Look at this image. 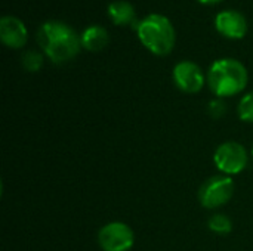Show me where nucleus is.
Segmentation results:
<instances>
[{"instance_id": "1", "label": "nucleus", "mask_w": 253, "mask_h": 251, "mask_svg": "<svg viewBox=\"0 0 253 251\" xmlns=\"http://www.w3.org/2000/svg\"><path fill=\"white\" fill-rule=\"evenodd\" d=\"M37 43L53 64H64L77 56L82 47L80 36L70 25L47 21L37 30Z\"/></svg>"}, {"instance_id": "2", "label": "nucleus", "mask_w": 253, "mask_h": 251, "mask_svg": "<svg viewBox=\"0 0 253 251\" xmlns=\"http://www.w3.org/2000/svg\"><path fill=\"white\" fill-rule=\"evenodd\" d=\"M208 84L218 98H228L243 92L249 81L246 67L233 58L215 61L208 71Z\"/></svg>"}, {"instance_id": "3", "label": "nucleus", "mask_w": 253, "mask_h": 251, "mask_svg": "<svg viewBox=\"0 0 253 251\" xmlns=\"http://www.w3.org/2000/svg\"><path fill=\"white\" fill-rule=\"evenodd\" d=\"M136 33L141 43L154 55H169L175 46L176 34L168 16L160 13H150L136 25Z\"/></svg>"}, {"instance_id": "4", "label": "nucleus", "mask_w": 253, "mask_h": 251, "mask_svg": "<svg viewBox=\"0 0 253 251\" xmlns=\"http://www.w3.org/2000/svg\"><path fill=\"white\" fill-rule=\"evenodd\" d=\"M236 191L234 180L227 175L212 176L203 182L199 191L200 204L205 209L215 210L230 203Z\"/></svg>"}, {"instance_id": "5", "label": "nucleus", "mask_w": 253, "mask_h": 251, "mask_svg": "<svg viewBox=\"0 0 253 251\" xmlns=\"http://www.w3.org/2000/svg\"><path fill=\"white\" fill-rule=\"evenodd\" d=\"M213 161L221 173L227 176L239 175L248 167L249 154L242 143L236 141H228L216 148Z\"/></svg>"}, {"instance_id": "6", "label": "nucleus", "mask_w": 253, "mask_h": 251, "mask_svg": "<svg viewBox=\"0 0 253 251\" xmlns=\"http://www.w3.org/2000/svg\"><path fill=\"white\" fill-rule=\"evenodd\" d=\"M98 244L104 251H129L135 244V234L125 222H110L98 232Z\"/></svg>"}, {"instance_id": "7", "label": "nucleus", "mask_w": 253, "mask_h": 251, "mask_svg": "<svg viewBox=\"0 0 253 251\" xmlns=\"http://www.w3.org/2000/svg\"><path fill=\"white\" fill-rule=\"evenodd\" d=\"M173 81L178 89L185 93H197L205 86V74L202 68L191 61H181L173 67Z\"/></svg>"}, {"instance_id": "8", "label": "nucleus", "mask_w": 253, "mask_h": 251, "mask_svg": "<svg viewBox=\"0 0 253 251\" xmlns=\"http://www.w3.org/2000/svg\"><path fill=\"white\" fill-rule=\"evenodd\" d=\"M215 27L227 38H243L248 33V21L237 10H221L215 18Z\"/></svg>"}, {"instance_id": "9", "label": "nucleus", "mask_w": 253, "mask_h": 251, "mask_svg": "<svg viewBox=\"0 0 253 251\" xmlns=\"http://www.w3.org/2000/svg\"><path fill=\"white\" fill-rule=\"evenodd\" d=\"M28 31L24 22L12 15H4L0 19V40L4 46L19 49L27 43Z\"/></svg>"}, {"instance_id": "10", "label": "nucleus", "mask_w": 253, "mask_h": 251, "mask_svg": "<svg viewBox=\"0 0 253 251\" xmlns=\"http://www.w3.org/2000/svg\"><path fill=\"white\" fill-rule=\"evenodd\" d=\"M80 40H82V46L84 49H87L90 52H99L108 44L110 36H108V31L104 27L90 25L82 33Z\"/></svg>"}, {"instance_id": "11", "label": "nucleus", "mask_w": 253, "mask_h": 251, "mask_svg": "<svg viewBox=\"0 0 253 251\" xmlns=\"http://www.w3.org/2000/svg\"><path fill=\"white\" fill-rule=\"evenodd\" d=\"M108 15L116 25L132 24L136 18L133 6L126 0H116L108 6Z\"/></svg>"}, {"instance_id": "12", "label": "nucleus", "mask_w": 253, "mask_h": 251, "mask_svg": "<svg viewBox=\"0 0 253 251\" xmlns=\"http://www.w3.org/2000/svg\"><path fill=\"white\" fill-rule=\"evenodd\" d=\"M208 226L212 232L218 234V235H227L233 231V222L228 216L222 215V213H218V215H213L209 222H208Z\"/></svg>"}, {"instance_id": "13", "label": "nucleus", "mask_w": 253, "mask_h": 251, "mask_svg": "<svg viewBox=\"0 0 253 251\" xmlns=\"http://www.w3.org/2000/svg\"><path fill=\"white\" fill-rule=\"evenodd\" d=\"M239 117L242 121L253 123V90L246 93L239 102Z\"/></svg>"}, {"instance_id": "14", "label": "nucleus", "mask_w": 253, "mask_h": 251, "mask_svg": "<svg viewBox=\"0 0 253 251\" xmlns=\"http://www.w3.org/2000/svg\"><path fill=\"white\" fill-rule=\"evenodd\" d=\"M22 65L27 71L36 72L43 67V55L36 50H28L22 55Z\"/></svg>"}, {"instance_id": "15", "label": "nucleus", "mask_w": 253, "mask_h": 251, "mask_svg": "<svg viewBox=\"0 0 253 251\" xmlns=\"http://www.w3.org/2000/svg\"><path fill=\"white\" fill-rule=\"evenodd\" d=\"M208 112H209V115H211L212 118H215V120L222 118V117L225 115V112H227V105H225V102L222 101V98H216V99L211 101L209 105H208Z\"/></svg>"}, {"instance_id": "16", "label": "nucleus", "mask_w": 253, "mask_h": 251, "mask_svg": "<svg viewBox=\"0 0 253 251\" xmlns=\"http://www.w3.org/2000/svg\"><path fill=\"white\" fill-rule=\"evenodd\" d=\"M199 1L203 4H213V3H219L221 0H199Z\"/></svg>"}, {"instance_id": "17", "label": "nucleus", "mask_w": 253, "mask_h": 251, "mask_svg": "<svg viewBox=\"0 0 253 251\" xmlns=\"http://www.w3.org/2000/svg\"><path fill=\"white\" fill-rule=\"evenodd\" d=\"M251 154H252V158H253V146H252V151H251Z\"/></svg>"}]
</instances>
